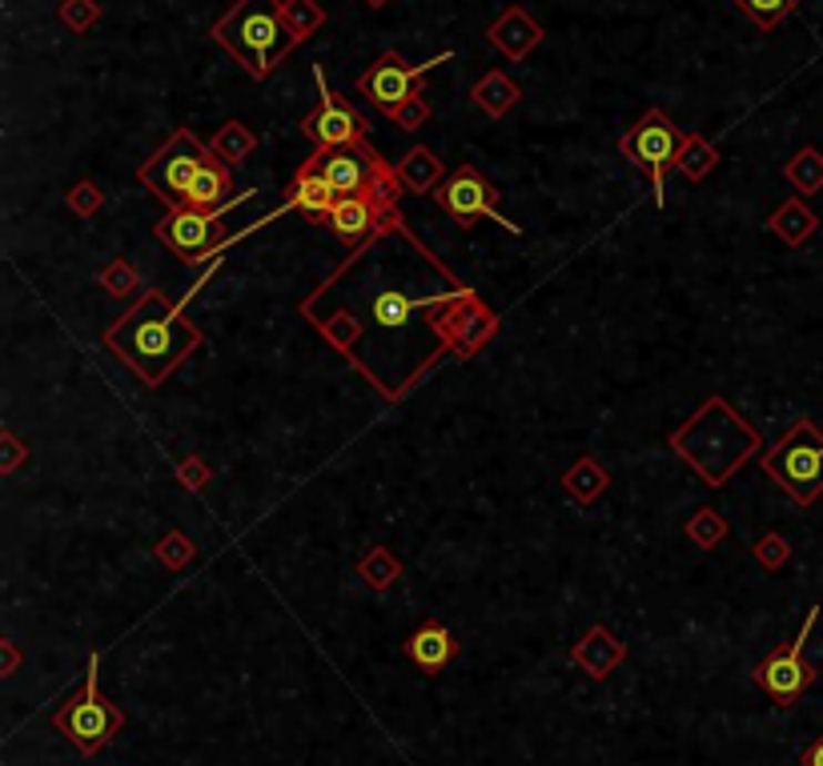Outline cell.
Listing matches in <instances>:
<instances>
[{"label":"cell","instance_id":"22","mask_svg":"<svg viewBox=\"0 0 823 766\" xmlns=\"http://www.w3.org/2000/svg\"><path fill=\"white\" fill-rule=\"evenodd\" d=\"M394 168H398V181L406 185V193H434L443 185V161L434 157L426 145L410 149Z\"/></svg>","mask_w":823,"mask_h":766},{"label":"cell","instance_id":"11","mask_svg":"<svg viewBox=\"0 0 823 766\" xmlns=\"http://www.w3.org/2000/svg\"><path fill=\"white\" fill-rule=\"evenodd\" d=\"M314 76H317V93H322V105H317L314 113L302 121V133H306V137L314 141L322 153H329V149H358V145H366V129H369L366 116H362L354 105H346V101H338V96L329 93L322 64L314 69Z\"/></svg>","mask_w":823,"mask_h":766},{"label":"cell","instance_id":"24","mask_svg":"<svg viewBox=\"0 0 823 766\" xmlns=\"http://www.w3.org/2000/svg\"><path fill=\"white\" fill-rule=\"evenodd\" d=\"M470 96H475V105L482 109V113L490 116H502L507 109L518 105V96H522V89H518L515 81H510L507 73H486L482 81L470 89Z\"/></svg>","mask_w":823,"mask_h":766},{"label":"cell","instance_id":"21","mask_svg":"<svg viewBox=\"0 0 823 766\" xmlns=\"http://www.w3.org/2000/svg\"><path fill=\"white\" fill-rule=\"evenodd\" d=\"M768 229L775 233L783 245H792V249H795V245H803L815 229H820V217H815V213L807 210L800 197H792V201H783L780 210L771 213Z\"/></svg>","mask_w":823,"mask_h":766},{"label":"cell","instance_id":"7","mask_svg":"<svg viewBox=\"0 0 823 766\" xmlns=\"http://www.w3.org/2000/svg\"><path fill=\"white\" fill-rule=\"evenodd\" d=\"M210 157H213L210 145L193 137V129H177V133L141 165V185H145L158 201H165L170 210H181V205H185V193H190V181L197 177V168Z\"/></svg>","mask_w":823,"mask_h":766},{"label":"cell","instance_id":"4","mask_svg":"<svg viewBox=\"0 0 823 766\" xmlns=\"http://www.w3.org/2000/svg\"><path fill=\"white\" fill-rule=\"evenodd\" d=\"M213 41L225 53L237 57L250 76H270L282 64V57L297 44L294 29L285 21L282 0H237L222 21L213 24Z\"/></svg>","mask_w":823,"mask_h":766},{"label":"cell","instance_id":"28","mask_svg":"<svg viewBox=\"0 0 823 766\" xmlns=\"http://www.w3.org/2000/svg\"><path fill=\"white\" fill-rule=\"evenodd\" d=\"M783 177L792 181L803 197H807V193H820L823 190V153L820 149H800V153L783 165Z\"/></svg>","mask_w":823,"mask_h":766},{"label":"cell","instance_id":"19","mask_svg":"<svg viewBox=\"0 0 823 766\" xmlns=\"http://www.w3.org/2000/svg\"><path fill=\"white\" fill-rule=\"evenodd\" d=\"M289 205H297V210L309 213V217H329V210L338 205V193H334V185H329L326 173L317 168L314 157L297 168L294 190H289Z\"/></svg>","mask_w":823,"mask_h":766},{"label":"cell","instance_id":"2","mask_svg":"<svg viewBox=\"0 0 823 766\" xmlns=\"http://www.w3.org/2000/svg\"><path fill=\"white\" fill-rule=\"evenodd\" d=\"M201 341H205V334L161 289H145L138 305H129L125 314L105 329V346L145 386H161L193 349H201Z\"/></svg>","mask_w":823,"mask_h":766},{"label":"cell","instance_id":"10","mask_svg":"<svg viewBox=\"0 0 823 766\" xmlns=\"http://www.w3.org/2000/svg\"><path fill=\"white\" fill-rule=\"evenodd\" d=\"M250 197H254V193H237L230 205H222V210H193V205H181V210L165 213L153 233H158V242H165L173 253H177L181 262L193 265V262H201L210 249H217V245H213V237H217V221Z\"/></svg>","mask_w":823,"mask_h":766},{"label":"cell","instance_id":"31","mask_svg":"<svg viewBox=\"0 0 823 766\" xmlns=\"http://www.w3.org/2000/svg\"><path fill=\"white\" fill-rule=\"evenodd\" d=\"M282 12H285V21H289V29H294L297 44L309 41V37L326 24V12H322V4H314V0H282Z\"/></svg>","mask_w":823,"mask_h":766},{"label":"cell","instance_id":"36","mask_svg":"<svg viewBox=\"0 0 823 766\" xmlns=\"http://www.w3.org/2000/svg\"><path fill=\"white\" fill-rule=\"evenodd\" d=\"M96 17H101L96 0H64L61 4V21L73 32H89L96 24Z\"/></svg>","mask_w":823,"mask_h":766},{"label":"cell","instance_id":"18","mask_svg":"<svg viewBox=\"0 0 823 766\" xmlns=\"http://www.w3.org/2000/svg\"><path fill=\"white\" fill-rule=\"evenodd\" d=\"M458 654V642L455 634L443 626V622H426L423 630H414L410 642H406V658L418 662L423 671H443V666H450V658Z\"/></svg>","mask_w":823,"mask_h":766},{"label":"cell","instance_id":"16","mask_svg":"<svg viewBox=\"0 0 823 766\" xmlns=\"http://www.w3.org/2000/svg\"><path fill=\"white\" fill-rule=\"evenodd\" d=\"M623 658H627V646L614 639L607 626H591V630H587V639H582L579 646L570 651V662H575L582 674H591L595 683H599V678H607V674H611Z\"/></svg>","mask_w":823,"mask_h":766},{"label":"cell","instance_id":"25","mask_svg":"<svg viewBox=\"0 0 823 766\" xmlns=\"http://www.w3.org/2000/svg\"><path fill=\"white\" fill-rule=\"evenodd\" d=\"M257 149V133L254 129H245L242 121H225L217 133H213L210 141V153L217 161H230V165H242L250 153Z\"/></svg>","mask_w":823,"mask_h":766},{"label":"cell","instance_id":"20","mask_svg":"<svg viewBox=\"0 0 823 766\" xmlns=\"http://www.w3.org/2000/svg\"><path fill=\"white\" fill-rule=\"evenodd\" d=\"M225 193H233L230 165H222L217 157H210L197 168V177L190 181L185 205H193V210H222V205H230L233 201V197H225Z\"/></svg>","mask_w":823,"mask_h":766},{"label":"cell","instance_id":"39","mask_svg":"<svg viewBox=\"0 0 823 766\" xmlns=\"http://www.w3.org/2000/svg\"><path fill=\"white\" fill-rule=\"evenodd\" d=\"M0 446H4V458H0V470H4V473H12V470H17V466L24 462V453H29V450H24V441L17 438V433H12V430H4V433H0Z\"/></svg>","mask_w":823,"mask_h":766},{"label":"cell","instance_id":"8","mask_svg":"<svg viewBox=\"0 0 823 766\" xmlns=\"http://www.w3.org/2000/svg\"><path fill=\"white\" fill-rule=\"evenodd\" d=\"M623 157L631 161L634 168H643L651 177L654 190V205H667V168L679 161V149H683V133H679L671 121H667L663 109H651L643 113V121L627 133L623 141Z\"/></svg>","mask_w":823,"mask_h":766},{"label":"cell","instance_id":"6","mask_svg":"<svg viewBox=\"0 0 823 766\" xmlns=\"http://www.w3.org/2000/svg\"><path fill=\"white\" fill-rule=\"evenodd\" d=\"M96 674H101V654L89 658L85 686L53 714V726L64 738H73V746L81 755H96V750L109 746V738L125 726V714L116 711L113 703H105V694L96 686Z\"/></svg>","mask_w":823,"mask_h":766},{"label":"cell","instance_id":"40","mask_svg":"<svg viewBox=\"0 0 823 766\" xmlns=\"http://www.w3.org/2000/svg\"><path fill=\"white\" fill-rule=\"evenodd\" d=\"M803 766H823V738L815 746H807V750H803Z\"/></svg>","mask_w":823,"mask_h":766},{"label":"cell","instance_id":"30","mask_svg":"<svg viewBox=\"0 0 823 766\" xmlns=\"http://www.w3.org/2000/svg\"><path fill=\"white\" fill-rule=\"evenodd\" d=\"M687 538L703 550H715L719 542L728 538V518L719 514V510H711V505H703V510H695L691 522H687Z\"/></svg>","mask_w":823,"mask_h":766},{"label":"cell","instance_id":"32","mask_svg":"<svg viewBox=\"0 0 823 766\" xmlns=\"http://www.w3.org/2000/svg\"><path fill=\"white\" fill-rule=\"evenodd\" d=\"M193 558H197V547H193V542L181 534V530H170V534L158 542V562L165 570H185Z\"/></svg>","mask_w":823,"mask_h":766},{"label":"cell","instance_id":"13","mask_svg":"<svg viewBox=\"0 0 823 766\" xmlns=\"http://www.w3.org/2000/svg\"><path fill=\"white\" fill-rule=\"evenodd\" d=\"M446 61H450V53H438L434 61H426V64H418V69H410V64L402 61L398 53H386V57H378V61L369 64V73L358 81V93L369 96L374 105H382L386 113H390V109H398L402 101H410L414 84L423 81L426 69H434V64H446Z\"/></svg>","mask_w":823,"mask_h":766},{"label":"cell","instance_id":"27","mask_svg":"<svg viewBox=\"0 0 823 766\" xmlns=\"http://www.w3.org/2000/svg\"><path fill=\"white\" fill-rule=\"evenodd\" d=\"M715 165H719L715 145H708L699 133H683V149H679V161H675L679 173H683L687 181H703Z\"/></svg>","mask_w":823,"mask_h":766},{"label":"cell","instance_id":"23","mask_svg":"<svg viewBox=\"0 0 823 766\" xmlns=\"http://www.w3.org/2000/svg\"><path fill=\"white\" fill-rule=\"evenodd\" d=\"M607 486H611V473L602 470L595 458H579V462L562 473V490H567L579 505H591L595 498H602Z\"/></svg>","mask_w":823,"mask_h":766},{"label":"cell","instance_id":"29","mask_svg":"<svg viewBox=\"0 0 823 766\" xmlns=\"http://www.w3.org/2000/svg\"><path fill=\"white\" fill-rule=\"evenodd\" d=\"M96 282H101V289H105V294L121 297V302L145 289V285H141L138 265H133V262H125V257H113V262H105V265H101V274H96Z\"/></svg>","mask_w":823,"mask_h":766},{"label":"cell","instance_id":"37","mask_svg":"<svg viewBox=\"0 0 823 766\" xmlns=\"http://www.w3.org/2000/svg\"><path fill=\"white\" fill-rule=\"evenodd\" d=\"M390 121L398 129H406V133H414V129L423 125V121H430V105H426V96H410V101H402L398 109H390Z\"/></svg>","mask_w":823,"mask_h":766},{"label":"cell","instance_id":"34","mask_svg":"<svg viewBox=\"0 0 823 766\" xmlns=\"http://www.w3.org/2000/svg\"><path fill=\"white\" fill-rule=\"evenodd\" d=\"M755 558H760L763 570H780L792 562V547H788V538L783 534H763L760 542H755Z\"/></svg>","mask_w":823,"mask_h":766},{"label":"cell","instance_id":"14","mask_svg":"<svg viewBox=\"0 0 823 766\" xmlns=\"http://www.w3.org/2000/svg\"><path fill=\"white\" fill-rule=\"evenodd\" d=\"M314 161H317V168L326 173V181L334 185V193H338V197H354V193H366L369 185H374V177H378L382 168H386V161H382L369 145L329 149V153H322V149H317Z\"/></svg>","mask_w":823,"mask_h":766},{"label":"cell","instance_id":"17","mask_svg":"<svg viewBox=\"0 0 823 766\" xmlns=\"http://www.w3.org/2000/svg\"><path fill=\"white\" fill-rule=\"evenodd\" d=\"M486 37H490V44H495V49H502L510 61H522V57H527L530 49L542 41V29L515 4V9H507L495 24H490V32H486Z\"/></svg>","mask_w":823,"mask_h":766},{"label":"cell","instance_id":"1","mask_svg":"<svg viewBox=\"0 0 823 766\" xmlns=\"http://www.w3.org/2000/svg\"><path fill=\"white\" fill-rule=\"evenodd\" d=\"M414 242L418 237L406 229L402 213H390L338 274L302 302L317 334L390 401L443 354H455L463 317L482 305L434 253L410 285H398Z\"/></svg>","mask_w":823,"mask_h":766},{"label":"cell","instance_id":"38","mask_svg":"<svg viewBox=\"0 0 823 766\" xmlns=\"http://www.w3.org/2000/svg\"><path fill=\"white\" fill-rule=\"evenodd\" d=\"M210 478H213L210 462H205V458H197V453H193V458H181V462H177V482L185 486V490H205V486H210Z\"/></svg>","mask_w":823,"mask_h":766},{"label":"cell","instance_id":"41","mask_svg":"<svg viewBox=\"0 0 823 766\" xmlns=\"http://www.w3.org/2000/svg\"><path fill=\"white\" fill-rule=\"evenodd\" d=\"M366 4H374V9H382V4H386V0H366Z\"/></svg>","mask_w":823,"mask_h":766},{"label":"cell","instance_id":"12","mask_svg":"<svg viewBox=\"0 0 823 766\" xmlns=\"http://www.w3.org/2000/svg\"><path fill=\"white\" fill-rule=\"evenodd\" d=\"M815 622H820V606H812L807 610V619H803V630L795 634V642L788 646V651H780V654H771V658H763L760 666H755V683L763 686V691L775 698V703H783V706H792L795 698H800L807 686H812V678H815V671L803 662V646H807V639H812V630H815Z\"/></svg>","mask_w":823,"mask_h":766},{"label":"cell","instance_id":"15","mask_svg":"<svg viewBox=\"0 0 823 766\" xmlns=\"http://www.w3.org/2000/svg\"><path fill=\"white\" fill-rule=\"evenodd\" d=\"M394 213H398V210H394ZM386 217H390V213L382 210L378 201H369L366 193H354V197H338V205L329 210L326 221L334 225V233H338L342 242L358 249V245H366L369 237L378 233V225Z\"/></svg>","mask_w":823,"mask_h":766},{"label":"cell","instance_id":"9","mask_svg":"<svg viewBox=\"0 0 823 766\" xmlns=\"http://www.w3.org/2000/svg\"><path fill=\"white\" fill-rule=\"evenodd\" d=\"M498 197H502V193H498L475 165H458L455 173L434 190V205H438L443 213H450L463 229H470L478 217H490L495 225H502V229L518 237L522 229H518L515 221H507L502 213H498Z\"/></svg>","mask_w":823,"mask_h":766},{"label":"cell","instance_id":"35","mask_svg":"<svg viewBox=\"0 0 823 766\" xmlns=\"http://www.w3.org/2000/svg\"><path fill=\"white\" fill-rule=\"evenodd\" d=\"M64 201H69V210H73L77 217H93V213L105 205V193H101L96 181H81V185H73V193Z\"/></svg>","mask_w":823,"mask_h":766},{"label":"cell","instance_id":"5","mask_svg":"<svg viewBox=\"0 0 823 766\" xmlns=\"http://www.w3.org/2000/svg\"><path fill=\"white\" fill-rule=\"evenodd\" d=\"M771 482L800 505H812L823 493V433L812 418H800L775 446L760 458Z\"/></svg>","mask_w":823,"mask_h":766},{"label":"cell","instance_id":"33","mask_svg":"<svg viewBox=\"0 0 823 766\" xmlns=\"http://www.w3.org/2000/svg\"><path fill=\"white\" fill-rule=\"evenodd\" d=\"M735 4L748 12V17L760 24V29H775V24H780L788 12H795V4H800V0H735Z\"/></svg>","mask_w":823,"mask_h":766},{"label":"cell","instance_id":"26","mask_svg":"<svg viewBox=\"0 0 823 766\" xmlns=\"http://www.w3.org/2000/svg\"><path fill=\"white\" fill-rule=\"evenodd\" d=\"M358 578L374 590V594H386V590L402 578V562L386 547H369L358 562Z\"/></svg>","mask_w":823,"mask_h":766},{"label":"cell","instance_id":"3","mask_svg":"<svg viewBox=\"0 0 823 766\" xmlns=\"http://www.w3.org/2000/svg\"><path fill=\"white\" fill-rule=\"evenodd\" d=\"M671 450L683 458L691 470L708 486H728L735 470L760 450V433L755 426L739 418L723 398H708L691 413L687 426L671 433Z\"/></svg>","mask_w":823,"mask_h":766}]
</instances>
